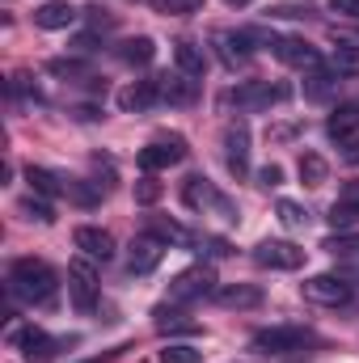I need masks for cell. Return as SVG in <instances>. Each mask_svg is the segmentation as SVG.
Returning <instances> with one entry per match:
<instances>
[{"label": "cell", "mask_w": 359, "mask_h": 363, "mask_svg": "<svg viewBox=\"0 0 359 363\" xmlns=\"http://www.w3.org/2000/svg\"><path fill=\"white\" fill-rule=\"evenodd\" d=\"M9 291L26 304H51L60 291V274L38 258H17L9 267Z\"/></svg>", "instance_id": "6da1fadb"}, {"label": "cell", "mask_w": 359, "mask_h": 363, "mask_svg": "<svg viewBox=\"0 0 359 363\" xmlns=\"http://www.w3.org/2000/svg\"><path fill=\"white\" fill-rule=\"evenodd\" d=\"M309 342H313V334L300 325H270V330L254 334V351H263V355H292V351H304Z\"/></svg>", "instance_id": "7a4b0ae2"}, {"label": "cell", "mask_w": 359, "mask_h": 363, "mask_svg": "<svg viewBox=\"0 0 359 363\" xmlns=\"http://www.w3.org/2000/svg\"><path fill=\"white\" fill-rule=\"evenodd\" d=\"M203 296H216V271L211 267H186L182 274L170 279V300L186 304V300H203Z\"/></svg>", "instance_id": "3957f363"}, {"label": "cell", "mask_w": 359, "mask_h": 363, "mask_svg": "<svg viewBox=\"0 0 359 363\" xmlns=\"http://www.w3.org/2000/svg\"><path fill=\"white\" fill-rule=\"evenodd\" d=\"M182 199H186V207H194V211H220L224 220H237V207L211 186V182L203 178V174H194V178H186L182 186Z\"/></svg>", "instance_id": "277c9868"}, {"label": "cell", "mask_w": 359, "mask_h": 363, "mask_svg": "<svg viewBox=\"0 0 359 363\" xmlns=\"http://www.w3.org/2000/svg\"><path fill=\"white\" fill-rule=\"evenodd\" d=\"M68 296H72L77 313H93V308H97L101 283H97V271H93L85 258H72V262H68Z\"/></svg>", "instance_id": "5b68a950"}, {"label": "cell", "mask_w": 359, "mask_h": 363, "mask_svg": "<svg viewBox=\"0 0 359 363\" xmlns=\"http://www.w3.org/2000/svg\"><path fill=\"white\" fill-rule=\"evenodd\" d=\"M224 169L233 174V178H245L250 174V127L241 123V118H233L228 127H224Z\"/></svg>", "instance_id": "8992f818"}, {"label": "cell", "mask_w": 359, "mask_h": 363, "mask_svg": "<svg viewBox=\"0 0 359 363\" xmlns=\"http://www.w3.org/2000/svg\"><path fill=\"white\" fill-rule=\"evenodd\" d=\"M9 342L26 355L30 363H47V359H55V351L64 347L60 338H51L47 330H38V325H21V330H13L9 334Z\"/></svg>", "instance_id": "52a82bcc"}, {"label": "cell", "mask_w": 359, "mask_h": 363, "mask_svg": "<svg viewBox=\"0 0 359 363\" xmlns=\"http://www.w3.org/2000/svg\"><path fill=\"white\" fill-rule=\"evenodd\" d=\"M300 291H304V300L326 304V308H338V304H347V300H351V283H347V279H338V274H313V279H304V283H300Z\"/></svg>", "instance_id": "ba28073f"}, {"label": "cell", "mask_w": 359, "mask_h": 363, "mask_svg": "<svg viewBox=\"0 0 359 363\" xmlns=\"http://www.w3.org/2000/svg\"><path fill=\"white\" fill-rule=\"evenodd\" d=\"M178 161H186V140H182V135H161V140H153L148 148H140V169H144V174L170 169V165H178Z\"/></svg>", "instance_id": "9c48e42d"}, {"label": "cell", "mask_w": 359, "mask_h": 363, "mask_svg": "<svg viewBox=\"0 0 359 363\" xmlns=\"http://www.w3.org/2000/svg\"><path fill=\"white\" fill-rule=\"evenodd\" d=\"M254 262L267 271H300L304 267V250L292 241H258L254 245Z\"/></svg>", "instance_id": "30bf717a"}, {"label": "cell", "mask_w": 359, "mask_h": 363, "mask_svg": "<svg viewBox=\"0 0 359 363\" xmlns=\"http://www.w3.org/2000/svg\"><path fill=\"white\" fill-rule=\"evenodd\" d=\"M292 89H283V85H270V81H245V85H237L233 89V101L241 106V110H270L275 101H283Z\"/></svg>", "instance_id": "8fae6325"}, {"label": "cell", "mask_w": 359, "mask_h": 363, "mask_svg": "<svg viewBox=\"0 0 359 363\" xmlns=\"http://www.w3.org/2000/svg\"><path fill=\"white\" fill-rule=\"evenodd\" d=\"M161 258H165V241L153 237V233H144V237H136L131 250H127V271L131 274H148V271H157Z\"/></svg>", "instance_id": "7c38bea8"}, {"label": "cell", "mask_w": 359, "mask_h": 363, "mask_svg": "<svg viewBox=\"0 0 359 363\" xmlns=\"http://www.w3.org/2000/svg\"><path fill=\"white\" fill-rule=\"evenodd\" d=\"M275 47V60L279 64H287V68H321V55H317V47H309L304 38H275L270 43Z\"/></svg>", "instance_id": "4fadbf2b"}, {"label": "cell", "mask_w": 359, "mask_h": 363, "mask_svg": "<svg viewBox=\"0 0 359 363\" xmlns=\"http://www.w3.org/2000/svg\"><path fill=\"white\" fill-rule=\"evenodd\" d=\"M72 241H77V250L93 258V262H110L114 258V237L106 233V228H97V224H81L77 233H72Z\"/></svg>", "instance_id": "5bb4252c"}, {"label": "cell", "mask_w": 359, "mask_h": 363, "mask_svg": "<svg viewBox=\"0 0 359 363\" xmlns=\"http://www.w3.org/2000/svg\"><path fill=\"white\" fill-rule=\"evenodd\" d=\"M254 38H258L254 30H241V34H233V30H216L211 43H216V51H220V60H224L228 68H237V64L250 60V51H254L250 43H254Z\"/></svg>", "instance_id": "9a60e30c"}, {"label": "cell", "mask_w": 359, "mask_h": 363, "mask_svg": "<svg viewBox=\"0 0 359 363\" xmlns=\"http://www.w3.org/2000/svg\"><path fill=\"white\" fill-rule=\"evenodd\" d=\"M161 101V77H153V81H131L127 89H118V106L131 114H140V110H148V106H157Z\"/></svg>", "instance_id": "2e32d148"}, {"label": "cell", "mask_w": 359, "mask_h": 363, "mask_svg": "<svg viewBox=\"0 0 359 363\" xmlns=\"http://www.w3.org/2000/svg\"><path fill=\"white\" fill-rule=\"evenodd\" d=\"M355 131H359V106H355V101L334 106V110H330V118H326V135H330V140H338V144H347V140H355Z\"/></svg>", "instance_id": "e0dca14e"}, {"label": "cell", "mask_w": 359, "mask_h": 363, "mask_svg": "<svg viewBox=\"0 0 359 363\" xmlns=\"http://www.w3.org/2000/svg\"><path fill=\"white\" fill-rule=\"evenodd\" d=\"M216 304H224V308H258L263 304V287H254V283H224V287H216Z\"/></svg>", "instance_id": "ac0fdd59"}, {"label": "cell", "mask_w": 359, "mask_h": 363, "mask_svg": "<svg viewBox=\"0 0 359 363\" xmlns=\"http://www.w3.org/2000/svg\"><path fill=\"white\" fill-rule=\"evenodd\" d=\"M72 21H77V9L68 0H47L34 9V26H43V30H68Z\"/></svg>", "instance_id": "d6986e66"}, {"label": "cell", "mask_w": 359, "mask_h": 363, "mask_svg": "<svg viewBox=\"0 0 359 363\" xmlns=\"http://www.w3.org/2000/svg\"><path fill=\"white\" fill-rule=\"evenodd\" d=\"M161 97L174 101V106H190V101L199 97V77H186V72L161 77Z\"/></svg>", "instance_id": "ffe728a7"}, {"label": "cell", "mask_w": 359, "mask_h": 363, "mask_svg": "<svg viewBox=\"0 0 359 363\" xmlns=\"http://www.w3.org/2000/svg\"><path fill=\"white\" fill-rule=\"evenodd\" d=\"M153 55H157V43H153L148 34H140V38H127V43L118 47V60H123V64H136V68L153 64Z\"/></svg>", "instance_id": "44dd1931"}, {"label": "cell", "mask_w": 359, "mask_h": 363, "mask_svg": "<svg viewBox=\"0 0 359 363\" xmlns=\"http://www.w3.org/2000/svg\"><path fill=\"white\" fill-rule=\"evenodd\" d=\"M174 60H178V72H186V77H203V68H207L203 47L199 43H186V38L174 47Z\"/></svg>", "instance_id": "7402d4cb"}, {"label": "cell", "mask_w": 359, "mask_h": 363, "mask_svg": "<svg viewBox=\"0 0 359 363\" xmlns=\"http://www.w3.org/2000/svg\"><path fill=\"white\" fill-rule=\"evenodd\" d=\"M330 64H334V72H338V77H359V47H355V43H347V38H338V43H334V60H330Z\"/></svg>", "instance_id": "603a6c76"}, {"label": "cell", "mask_w": 359, "mask_h": 363, "mask_svg": "<svg viewBox=\"0 0 359 363\" xmlns=\"http://www.w3.org/2000/svg\"><path fill=\"white\" fill-rule=\"evenodd\" d=\"M300 182L304 186H321V182L330 178V165H326V157H317V152H300Z\"/></svg>", "instance_id": "cb8c5ba5"}, {"label": "cell", "mask_w": 359, "mask_h": 363, "mask_svg": "<svg viewBox=\"0 0 359 363\" xmlns=\"http://www.w3.org/2000/svg\"><path fill=\"white\" fill-rule=\"evenodd\" d=\"M26 182H30L38 194H47V199H51V194H64V178H55L51 169H38V165H30V169H26Z\"/></svg>", "instance_id": "d4e9b609"}, {"label": "cell", "mask_w": 359, "mask_h": 363, "mask_svg": "<svg viewBox=\"0 0 359 363\" xmlns=\"http://www.w3.org/2000/svg\"><path fill=\"white\" fill-rule=\"evenodd\" d=\"M275 216H279V224H283V228H292V233L309 224V211H304L300 203H292V199H279V203H275Z\"/></svg>", "instance_id": "484cf974"}, {"label": "cell", "mask_w": 359, "mask_h": 363, "mask_svg": "<svg viewBox=\"0 0 359 363\" xmlns=\"http://www.w3.org/2000/svg\"><path fill=\"white\" fill-rule=\"evenodd\" d=\"M338 72H321V68H313V77H309V85H304V93L313 97V101H321V97H330V93L338 89Z\"/></svg>", "instance_id": "4316f807"}, {"label": "cell", "mask_w": 359, "mask_h": 363, "mask_svg": "<svg viewBox=\"0 0 359 363\" xmlns=\"http://www.w3.org/2000/svg\"><path fill=\"white\" fill-rule=\"evenodd\" d=\"M153 317H157V330H161V334H165V330H186V334H194V330H199L194 321H186V313H178V308H165V304H161Z\"/></svg>", "instance_id": "83f0119b"}, {"label": "cell", "mask_w": 359, "mask_h": 363, "mask_svg": "<svg viewBox=\"0 0 359 363\" xmlns=\"http://www.w3.org/2000/svg\"><path fill=\"white\" fill-rule=\"evenodd\" d=\"M17 211H21L26 220H38V224H51V220H55V211H51L47 194H38V199H21V203H17Z\"/></svg>", "instance_id": "f1b7e54d"}, {"label": "cell", "mask_w": 359, "mask_h": 363, "mask_svg": "<svg viewBox=\"0 0 359 363\" xmlns=\"http://www.w3.org/2000/svg\"><path fill=\"white\" fill-rule=\"evenodd\" d=\"M199 359H203V351L190 347V342H170L161 351V363H199Z\"/></svg>", "instance_id": "f546056e"}, {"label": "cell", "mask_w": 359, "mask_h": 363, "mask_svg": "<svg viewBox=\"0 0 359 363\" xmlns=\"http://www.w3.org/2000/svg\"><path fill=\"white\" fill-rule=\"evenodd\" d=\"M161 194H165V186H161V182L153 178V174H148V178H140V182H136V203H144V207H153V203H157Z\"/></svg>", "instance_id": "4dcf8cb0"}, {"label": "cell", "mask_w": 359, "mask_h": 363, "mask_svg": "<svg viewBox=\"0 0 359 363\" xmlns=\"http://www.w3.org/2000/svg\"><path fill=\"white\" fill-rule=\"evenodd\" d=\"M148 233H153V237H161V241H178V245H190V233H186L182 224H170V220H157Z\"/></svg>", "instance_id": "1f68e13d"}, {"label": "cell", "mask_w": 359, "mask_h": 363, "mask_svg": "<svg viewBox=\"0 0 359 363\" xmlns=\"http://www.w3.org/2000/svg\"><path fill=\"white\" fill-rule=\"evenodd\" d=\"M153 9L182 17V13H199V9H203V0H153Z\"/></svg>", "instance_id": "d6a6232c"}, {"label": "cell", "mask_w": 359, "mask_h": 363, "mask_svg": "<svg viewBox=\"0 0 359 363\" xmlns=\"http://www.w3.org/2000/svg\"><path fill=\"white\" fill-rule=\"evenodd\" d=\"M47 72H51V77H85V64H81V60H51Z\"/></svg>", "instance_id": "836d02e7"}, {"label": "cell", "mask_w": 359, "mask_h": 363, "mask_svg": "<svg viewBox=\"0 0 359 363\" xmlns=\"http://www.w3.org/2000/svg\"><path fill=\"white\" fill-rule=\"evenodd\" d=\"M330 224H334V228H351V224H359V216L351 211V207L334 203V207H330Z\"/></svg>", "instance_id": "e575fe53"}, {"label": "cell", "mask_w": 359, "mask_h": 363, "mask_svg": "<svg viewBox=\"0 0 359 363\" xmlns=\"http://www.w3.org/2000/svg\"><path fill=\"white\" fill-rule=\"evenodd\" d=\"M321 250H330V254H343V258H355V254H359V241H351V237H334V241H326Z\"/></svg>", "instance_id": "d590c367"}, {"label": "cell", "mask_w": 359, "mask_h": 363, "mask_svg": "<svg viewBox=\"0 0 359 363\" xmlns=\"http://www.w3.org/2000/svg\"><path fill=\"white\" fill-rule=\"evenodd\" d=\"M317 9L313 4H275L270 9V17H313Z\"/></svg>", "instance_id": "8d00e7d4"}, {"label": "cell", "mask_w": 359, "mask_h": 363, "mask_svg": "<svg viewBox=\"0 0 359 363\" xmlns=\"http://www.w3.org/2000/svg\"><path fill=\"white\" fill-rule=\"evenodd\" d=\"M258 186H263V190L283 186V169H279V165H263V169H258Z\"/></svg>", "instance_id": "74e56055"}, {"label": "cell", "mask_w": 359, "mask_h": 363, "mask_svg": "<svg viewBox=\"0 0 359 363\" xmlns=\"http://www.w3.org/2000/svg\"><path fill=\"white\" fill-rule=\"evenodd\" d=\"M338 203H343V207H351V211L359 216V182H347V186L338 190Z\"/></svg>", "instance_id": "f35d334b"}, {"label": "cell", "mask_w": 359, "mask_h": 363, "mask_svg": "<svg viewBox=\"0 0 359 363\" xmlns=\"http://www.w3.org/2000/svg\"><path fill=\"white\" fill-rule=\"evenodd\" d=\"M85 13H89L93 26H101V30H106V26H114V13H110V9H101V4H89Z\"/></svg>", "instance_id": "ab89813d"}, {"label": "cell", "mask_w": 359, "mask_h": 363, "mask_svg": "<svg viewBox=\"0 0 359 363\" xmlns=\"http://www.w3.org/2000/svg\"><path fill=\"white\" fill-rule=\"evenodd\" d=\"M330 9H334V13H343V17H355V21H359V0H330Z\"/></svg>", "instance_id": "60d3db41"}, {"label": "cell", "mask_w": 359, "mask_h": 363, "mask_svg": "<svg viewBox=\"0 0 359 363\" xmlns=\"http://www.w3.org/2000/svg\"><path fill=\"white\" fill-rule=\"evenodd\" d=\"M224 4H228V9H241V4H250V0H224Z\"/></svg>", "instance_id": "b9f144b4"}]
</instances>
